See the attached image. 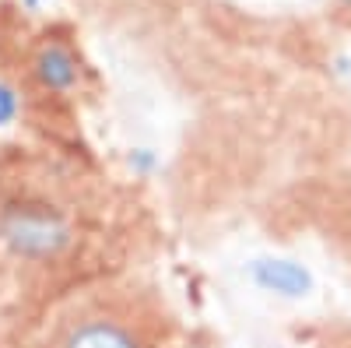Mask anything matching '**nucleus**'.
Instances as JSON below:
<instances>
[{
	"label": "nucleus",
	"mask_w": 351,
	"mask_h": 348,
	"mask_svg": "<svg viewBox=\"0 0 351 348\" xmlns=\"http://www.w3.org/2000/svg\"><path fill=\"white\" fill-rule=\"evenodd\" d=\"M330 4H334L337 11H344V14H351V0H330Z\"/></svg>",
	"instance_id": "423d86ee"
},
{
	"label": "nucleus",
	"mask_w": 351,
	"mask_h": 348,
	"mask_svg": "<svg viewBox=\"0 0 351 348\" xmlns=\"http://www.w3.org/2000/svg\"><path fill=\"white\" fill-rule=\"evenodd\" d=\"M25 78L39 95L53 99L77 95L84 84V60L77 53L74 36H67L64 28H43L39 36H32L25 49Z\"/></svg>",
	"instance_id": "7ed1b4c3"
},
{
	"label": "nucleus",
	"mask_w": 351,
	"mask_h": 348,
	"mask_svg": "<svg viewBox=\"0 0 351 348\" xmlns=\"http://www.w3.org/2000/svg\"><path fill=\"white\" fill-rule=\"evenodd\" d=\"M250 275L263 292H274V296H285V299L309 296V288H313V275L302 264H295V260H281V257L256 260L250 268Z\"/></svg>",
	"instance_id": "20e7f679"
},
{
	"label": "nucleus",
	"mask_w": 351,
	"mask_h": 348,
	"mask_svg": "<svg viewBox=\"0 0 351 348\" xmlns=\"http://www.w3.org/2000/svg\"><path fill=\"white\" fill-rule=\"evenodd\" d=\"M18 113H21V95L11 89L8 81H0V127H8L18 120Z\"/></svg>",
	"instance_id": "39448f33"
},
{
	"label": "nucleus",
	"mask_w": 351,
	"mask_h": 348,
	"mask_svg": "<svg viewBox=\"0 0 351 348\" xmlns=\"http://www.w3.org/2000/svg\"><path fill=\"white\" fill-rule=\"evenodd\" d=\"M74 240L71 215L46 197H11L0 208V246L21 264H60Z\"/></svg>",
	"instance_id": "f03ea898"
},
{
	"label": "nucleus",
	"mask_w": 351,
	"mask_h": 348,
	"mask_svg": "<svg viewBox=\"0 0 351 348\" xmlns=\"http://www.w3.org/2000/svg\"><path fill=\"white\" fill-rule=\"evenodd\" d=\"M169 321L134 288L77 292L53 310L36 348H165Z\"/></svg>",
	"instance_id": "f257e3e1"
}]
</instances>
